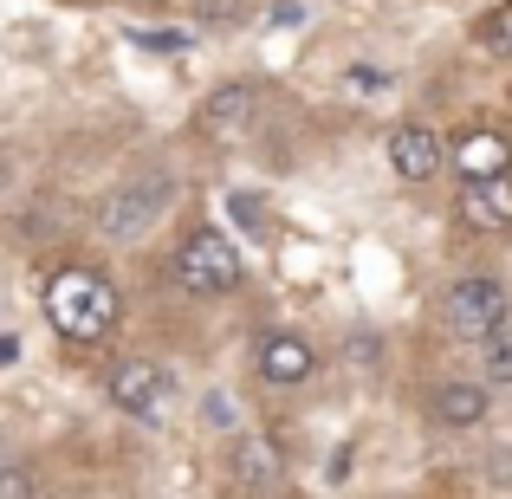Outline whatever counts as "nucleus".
Segmentation results:
<instances>
[{
    "instance_id": "obj_7",
    "label": "nucleus",
    "mask_w": 512,
    "mask_h": 499,
    "mask_svg": "<svg viewBox=\"0 0 512 499\" xmlns=\"http://www.w3.org/2000/svg\"><path fill=\"white\" fill-rule=\"evenodd\" d=\"M104 389H111V402L130 409V415H156L163 409V370H156L150 357H117Z\"/></svg>"
},
{
    "instance_id": "obj_17",
    "label": "nucleus",
    "mask_w": 512,
    "mask_h": 499,
    "mask_svg": "<svg viewBox=\"0 0 512 499\" xmlns=\"http://www.w3.org/2000/svg\"><path fill=\"white\" fill-rule=\"evenodd\" d=\"M130 46H143V52H182L188 33H130Z\"/></svg>"
},
{
    "instance_id": "obj_14",
    "label": "nucleus",
    "mask_w": 512,
    "mask_h": 499,
    "mask_svg": "<svg viewBox=\"0 0 512 499\" xmlns=\"http://www.w3.org/2000/svg\"><path fill=\"white\" fill-rule=\"evenodd\" d=\"M480 344H487V376L493 383H512V337L493 331V337H480Z\"/></svg>"
},
{
    "instance_id": "obj_11",
    "label": "nucleus",
    "mask_w": 512,
    "mask_h": 499,
    "mask_svg": "<svg viewBox=\"0 0 512 499\" xmlns=\"http://www.w3.org/2000/svg\"><path fill=\"white\" fill-rule=\"evenodd\" d=\"M435 422H448V428H480V422H487V389H480V383H448V389H435Z\"/></svg>"
},
{
    "instance_id": "obj_8",
    "label": "nucleus",
    "mask_w": 512,
    "mask_h": 499,
    "mask_svg": "<svg viewBox=\"0 0 512 499\" xmlns=\"http://www.w3.org/2000/svg\"><path fill=\"white\" fill-rule=\"evenodd\" d=\"M448 163L461 182H487V175H512V143L500 130H467L461 143H448Z\"/></svg>"
},
{
    "instance_id": "obj_6",
    "label": "nucleus",
    "mask_w": 512,
    "mask_h": 499,
    "mask_svg": "<svg viewBox=\"0 0 512 499\" xmlns=\"http://www.w3.org/2000/svg\"><path fill=\"white\" fill-rule=\"evenodd\" d=\"M441 163H448V143H441V130L402 124L396 137H389V169H396L402 182H428V175H441Z\"/></svg>"
},
{
    "instance_id": "obj_3",
    "label": "nucleus",
    "mask_w": 512,
    "mask_h": 499,
    "mask_svg": "<svg viewBox=\"0 0 512 499\" xmlns=\"http://www.w3.org/2000/svg\"><path fill=\"white\" fill-rule=\"evenodd\" d=\"M169 201H175V175H169V169H143V175H130V182L98 208V227H104L111 240H137L143 227H150L156 214L169 208Z\"/></svg>"
},
{
    "instance_id": "obj_12",
    "label": "nucleus",
    "mask_w": 512,
    "mask_h": 499,
    "mask_svg": "<svg viewBox=\"0 0 512 499\" xmlns=\"http://www.w3.org/2000/svg\"><path fill=\"white\" fill-rule=\"evenodd\" d=\"M273 474H279V448H273V441H260V435H247V441H240V454H234V480L247 493H260V487H273Z\"/></svg>"
},
{
    "instance_id": "obj_13",
    "label": "nucleus",
    "mask_w": 512,
    "mask_h": 499,
    "mask_svg": "<svg viewBox=\"0 0 512 499\" xmlns=\"http://www.w3.org/2000/svg\"><path fill=\"white\" fill-rule=\"evenodd\" d=\"M474 39L493 52V59H512V0H500V7H487V13H480Z\"/></svg>"
},
{
    "instance_id": "obj_2",
    "label": "nucleus",
    "mask_w": 512,
    "mask_h": 499,
    "mask_svg": "<svg viewBox=\"0 0 512 499\" xmlns=\"http://www.w3.org/2000/svg\"><path fill=\"white\" fill-rule=\"evenodd\" d=\"M175 279H182V292H195V299H221V292L240 286V253L227 247L214 227H195V234L175 247Z\"/></svg>"
},
{
    "instance_id": "obj_10",
    "label": "nucleus",
    "mask_w": 512,
    "mask_h": 499,
    "mask_svg": "<svg viewBox=\"0 0 512 499\" xmlns=\"http://www.w3.org/2000/svg\"><path fill=\"white\" fill-rule=\"evenodd\" d=\"M312 344H305L299 331H273L260 344V376L266 383H279V389H292V383H305V376H312Z\"/></svg>"
},
{
    "instance_id": "obj_4",
    "label": "nucleus",
    "mask_w": 512,
    "mask_h": 499,
    "mask_svg": "<svg viewBox=\"0 0 512 499\" xmlns=\"http://www.w3.org/2000/svg\"><path fill=\"white\" fill-rule=\"evenodd\" d=\"M506 312H512L506 286H500V279H487V273L454 279L448 299H441V318H448L454 337H493V331H506Z\"/></svg>"
},
{
    "instance_id": "obj_15",
    "label": "nucleus",
    "mask_w": 512,
    "mask_h": 499,
    "mask_svg": "<svg viewBox=\"0 0 512 499\" xmlns=\"http://www.w3.org/2000/svg\"><path fill=\"white\" fill-rule=\"evenodd\" d=\"M227 214H234V221L247 227V234H253V227H266V208H260V195H247V188H240V195H227Z\"/></svg>"
},
{
    "instance_id": "obj_1",
    "label": "nucleus",
    "mask_w": 512,
    "mask_h": 499,
    "mask_svg": "<svg viewBox=\"0 0 512 499\" xmlns=\"http://www.w3.org/2000/svg\"><path fill=\"white\" fill-rule=\"evenodd\" d=\"M46 318L72 344H98L117 325V286L104 273H91V266H59L46 279Z\"/></svg>"
},
{
    "instance_id": "obj_16",
    "label": "nucleus",
    "mask_w": 512,
    "mask_h": 499,
    "mask_svg": "<svg viewBox=\"0 0 512 499\" xmlns=\"http://www.w3.org/2000/svg\"><path fill=\"white\" fill-rule=\"evenodd\" d=\"M0 499H33V474H26V467H7V461H0Z\"/></svg>"
},
{
    "instance_id": "obj_5",
    "label": "nucleus",
    "mask_w": 512,
    "mask_h": 499,
    "mask_svg": "<svg viewBox=\"0 0 512 499\" xmlns=\"http://www.w3.org/2000/svg\"><path fill=\"white\" fill-rule=\"evenodd\" d=\"M260 104H266L260 85H221L208 104H201L195 124H201V137H208V143H247V130L260 124Z\"/></svg>"
},
{
    "instance_id": "obj_19",
    "label": "nucleus",
    "mask_w": 512,
    "mask_h": 499,
    "mask_svg": "<svg viewBox=\"0 0 512 499\" xmlns=\"http://www.w3.org/2000/svg\"><path fill=\"white\" fill-rule=\"evenodd\" d=\"M493 480H512V448H500V454H493Z\"/></svg>"
},
{
    "instance_id": "obj_9",
    "label": "nucleus",
    "mask_w": 512,
    "mask_h": 499,
    "mask_svg": "<svg viewBox=\"0 0 512 499\" xmlns=\"http://www.w3.org/2000/svg\"><path fill=\"white\" fill-rule=\"evenodd\" d=\"M461 227H474V234H506L512 227V175H487V182L461 188Z\"/></svg>"
},
{
    "instance_id": "obj_18",
    "label": "nucleus",
    "mask_w": 512,
    "mask_h": 499,
    "mask_svg": "<svg viewBox=\"0 0 512 499\" xmlns=\"http://www.w3.org/2000/svg\"><path fill=\"white\" fill-rule=\"evenodd\" d=\"M7 363H20V337H7V331H0V370H7Z\"/></svg>"
}]
</instances>
